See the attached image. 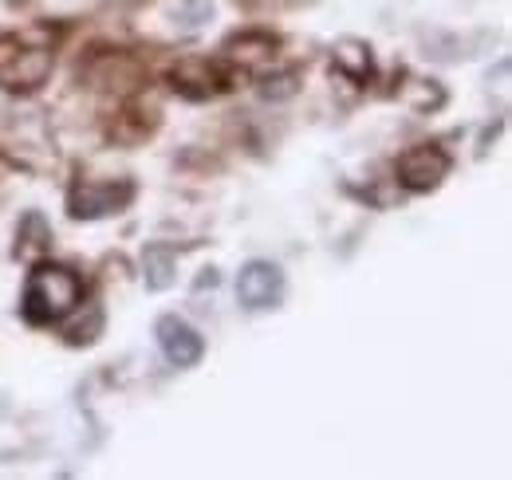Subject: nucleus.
Listing matches in <instances>:
<instances>
[{
    "label": "nucleus",
    "mask_w": 512,
    "mask_h": 480,
    "mask_svg": "<svg viewBox=\"0 0 512 480\" xmlns=\"http://www.w3.org/2000/svg\"><path fill=\"white\" fill-rule=\"evenodd\" d=\"M79 303H83V280L64 264L40 260L24 284L20 311L32 327H52V323H64L71 311H79Z\"/></svg>",
    "instance_id": "obj_1"
},
{
    "label": "nucleus",
    "mask_w": 512,
    "mask_h": 480,
    "mask_svg": "<svg viewBox=\"0 0 512 480\" xmlns=\"http://www.w3.org/2000/svg\"><path fill=\"white\" fill-rule=\"evenodd\" d=\"M0 154L24 174H48L56 166V138L44 111H12L0 122Z\"/></svg>",
    "instance_id": "obj_2"
},
{
    "label": "nucleus",
    "mask_w": 512,
    "mask_h": 480,
    "mask_svg": "<svg viewBox=\"0 0 512 480\" xmlns=\"http://www.w3.org/2000/svg\"><path fill=\"white\" fill-rule=\"evenodd\" d=\"M52 75V48L32 44L28 36H0V87L8 95H32Z\"/></svg>",
    "instance_id": "obj_3"
},
{
    "label": "nucleus",
    "mask_w": 512,
    "mask_h": 480,
    "mask_svg": "<svg viewBox=\"0 0 512 480\" xmlns=\"http://www.w3.org/2000/svg\"><path fill=\"white\" fill-rule=\"evenodd\" d=\"M134 201V181H75L67 193V213L75 221H99L111 213H123Z\"/></svg>",
    "instance_id": "obj_4"
},
{
    "label": "nucleus",
    "mask_w": 512,
    "mask_h": 480,
    "mask_svg": "<svg viewBox=\"0 0 512 480\" xmlns=\"http://www.w3.org/2000/svg\"><path fill=\"white\" fill-rule=\"evenodd\" d=\"M449 170H453V158L442 146L426 142V146H414L398 158V185L410 193H430L449 178Z\"/></svg>",
    "instance_id": "obj_5"
},
{
    "label": "nucleus",
    "mask_w": 512,
    "mask_h": 480,
    "mask_svg": "<svg viewBox=\"0 0 512 480\" xmlns=\"http://www.w3.org/2000/svg\"><path fill=\"white\" fill-rule=\"evenodd\" d=\"M284 296V272L272 264V260H249L237 276V300L249 311H264V307H276Z\"/></svg>",
    "instance_id": "obj_6"
},
{
    "label": "nucleus",
    "mask_w": 512,
    "mask_h": 480,
    "mask_svg": "<svg viewBox=\"0 0 512 480\" xmlns=\"http://www.w3.org/2000/svg\"><path fill=\"white\" fill-rule=\"evenodd\" d=\"M154 339H158L166 362H174L178 370H190V366H197V362L205 359V339L193 331L186 319H178V315H162L154 323Z\"/></svg>",
    "instance_id": "obj_7"
},
{
    "label": "nucleus",
    "mask_w": 512,
    "mask_h": 480,
    "mask_svg": "<svg viewBox=\"0 0 512 480\" xmlns=\"http://www.w3.org/2000/svg\"><path fill=\"white\" fill-rule=\"evenodd\" d=\"M170 87L190 99V103H205L213 95H221L229 83H225V71L217 63L201 60V56H190V60H178L174 71H170Z\"/></svg>",
    "instance_id": "obj_8"
},
{
    "label": "nucleus",
    "mask_w": 512,
    "mask_h": 480,
    "mask_svg": "<svg viewBox=\"0 0 512 480\" xmlns=\"http://www.w3.org/2000/svg\"><path fill=\"white\" fill-rule=\"evenodd\" d=\"M276 48H280V40L272 32L249 28V32H237V36L225 40V60L237 63L241 71H260V67L276 60Z\"/></svg>",
    "instance_id": "obj_9"
},
{
    "label": "nucleus",
    "mask_w": 512,
    "mask_h": 480,
    "mask_svg": "<svg viewBox=\"0 0 512 480\" xmlns=\"http://www.w3.org/2000/svg\"><path fill=\"white\" fill-rule=\"evenodd\" d=\"M87 79H91V87H99V91H115V95H127V91H138L142 87V67L123 56V52H115V56H99V60L87 67Z\"/></svg>",
    "instance_id": "obj_10"
},
{
    "label": "nucleus",
    "mask_w": 512,
    "mask_h": 480,
    "mask_svg": "<svg viewBox=\"0 0 512 480\" xmlns=\"http://www.w3.org/2000/svg\"><path fill=\"white\" fill-rule=\"evenodd\" d=\"M52 225H48V217L40 213V209H28L24 217H20V225H16V260H24V264H40V260H48V252H52Z\"/></svg>",
    "instance_id": "obj_11"
},
{
    "label": "nucleus",
    "mask_w": 512,
    "mask_h": 480,
    "mask_svg": "<svg viewBox=\"0 0 512 480\" xmlns=\"http://www.w3.org/2000/svg\"><path fill=\"white\" fill-rule=\"evenodd\" d=\"M331 67H335L343 79H351V83H371V79H375L371 44H367V40H355V36L335 40V48H331Z\"/></svg>",
    "instance_id": "obj_12"
},
{
    "label": "nucleus",
    "mask_w": 512,
    "mask_h": 480,
    "mask_svg": "<svg viewBox=\"0 0 512 480\" xmlns=\"http://www.w3.org/2000/svg\"><path fill=\"white\" fill-rule=\"evenodd\" d=\"M138 264H142V284H146L150 292L174 288V280H178V256H174L170 244H146Z\"/></svg>",
    "instance_id": "obj_13"
},
{
    "label": "nucleus",
    "mask_w": 512,
    "mask_h": 480,
    "mask_svg": "<svg viewBox=\"0 0 512 480\" xmlns=\"http://www.w3.org/2000/svg\"><path fill=\"white\" fill-rule=\"evenodd\" d=\"M170 20H174V28L182 36H197L201 28L213 24V0H178L170 8Z\"/></svg>",
    "instance_id": "obj_14"
},
{
    "label": "nucleus",
    "mask_w": 512,
    "mask_h": 480,
    "mask_svg": "<svg viewBox=\"0 0 512 480\" xmlns=\"http://www.w3.org/2000/svg\"><path fill=\"white\" fill-rule=\"evenodd\" d=\"M103 327H107L103 307H99V303H87V315H83V319H75V323H67L64 339L71 343V347H91V343H99Z\"/></svg>",
    "instance_id": "obj_15"
},
{
    "label": "nucleus",
    "mask_w": 512,
    "mask_h": 480,
    "mask_svg": "<svg viewBox=\"0 0 512 480\" xmlns=\"http://www.w3.org/2000/svg\"><path fill=\"white\" fill-rule=\"evenodd\" d=\"M402 103H406L414 115H430V111H438V107L446 103V87L434 83V79H414V95L402 91Z\"/></svg>",
    "instance_id": "obj_16"
},
{
    "label": "nucleus",
    "mask_w": 512,
    "mask_h": 480,
    "mask_svg": "<svg viewBox=\"0 0 512 480\" xmlns=\"http://www.w3.org/2000/svg\"><path fill=\"white\" fill-rule=\"evenodd\" d=\"M300 91V75L296 71H280V75H264L260 79V95L268 99V103H284V99H292Z\"/></svg>",
    "instance_id": "obj_17"
},
{
    "label": "nucleus",
    "mask_w": 512,
    "mask_h": 480,
    "mask_svg": "<svg viewBox=\"0 0 512 480\" xmlns=\"http://www.w3.org/2000/svg\"><path fill=\"white\" fill-rule=\"evenodd\" d=\"M217 284H221V272H217V268H205V272L197 276V284H193V288H197V292H205V288H217Z\"/></svg>",
    "instance_id": "obj_18"
},
{
    "label": "nucleus",
    "mask_w": 512,
    "mask_h": 480,
    "mask_svg": "<svg viewBox=\"0 0 512 480\" xmlns=\"http://www.w3.org/2000/svg\"><path fill=\"white\" fill-rule=\"evenodd\" d=\"M107 4H115V8H130V4H138V0H107Z\"/></svg>",
    "instance_id": "obj_19"
}]
</instances>
